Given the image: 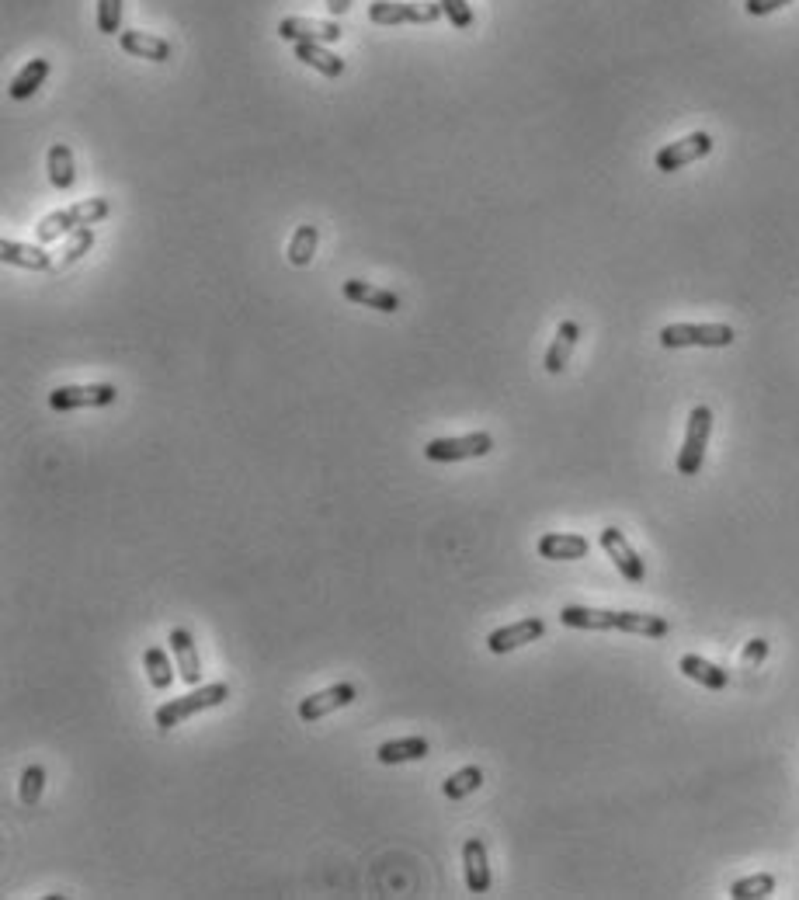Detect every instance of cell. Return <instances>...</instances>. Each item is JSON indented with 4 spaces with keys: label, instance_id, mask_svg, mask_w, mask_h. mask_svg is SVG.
<instances>
[{
    "label": "cell",
    "instance_id": "277c9868",
    "mask_svg": "<svg viewBox=\"0 0 799 900\" xmlns=\"http://www.w3.org/2000/svg\"><path fill=\"white\" fill-rule=\"evenodd\" d=\"M709 435H713V411H709V407H695V411L688 414L685 442H681V449H678L681 477H699L702 463H706Z\"/></svg>",
    "mask_w": 799,
    "mask_h": 900
},
{
    "label": "cell",
    "instance_id": "ac0fdd59",
    "mask_svg": "<svg viewBox=\"0 0 799 900\" xmlns=\"http://www.w3.org/2000/svg\"><path fill=\"white\" fill-rule=\"evenodd\" d=\"M678 671L685 678H692V682H699L702 689H709V692H720V689H727V685H730V671L716 668L713 661H706V657H699V654H685V657H681Z\"/></svg>",
    "mask_w": 799,
    "mask_h": 900
},
{
    "label": "cell",
    "instance_id": "1f68e13d",
    "mask_svg": "<svg viewBox=\"0 0 799 900\" xmlns=\"http://www.w3.org/2000/svg\"><path fill=\"white\" fill-rule=\"evenodd\" d=\"M98 32L115 35L122 32V0H98Z\"/></svg>",
    "mask_w": 799,
    "mask_h": 900
},
{
    "label": "cell",
    "instance_id": "52a82bcc",
    "mask_svg": "<svg viewBox=\"0 0 799 900\" xmlns=\"http://www.w3.org/2000/svg\"><path fill=\"white\" fill-rule=\"evenodd\" d=\"M494 449V438L487 431H473V435L463 438H435V442L424 445V456L431 463H463V459H480Z\"/></svg>",
    "mask_w": 799,
    "mask_h": 900
},
{
    "label": "cell",
    "instance_id": "cb8c5ba5",
    "mask_svg": "<svg viewBox=\"0 0 799 900\" xmlns=\"http://www.w3.org/2000/svg\"><path fill=\"white\" fill-rule=\"evenodd\" d=\"M376 758L383 765H403V762H421L428 758V741L424 737H400V741H386L376 751Z\"/></svg>",
    "mask_w": 799,
    "mask_h": 900
},
{
    "label": "cell",
    "instance_id": "8992f818",
    "mask_svg": "<svg viewBox=\"0 0 799 900\" xmlns=\"http://www.w3.org/2000/svg\"><path fill=\"white\" fill-rule=\"evenodd\" d=\"M442 14V4L431 0H376L369 7V21L376 25H435Z\"/></svg>",
    "mask_w": 799,
    "mask_h": 900
},
{
    "label": "cell",
    "instance_id": "836d02e7",
    "mask_svg": "<svg viewBox=\"0 0 799 900\" xmlns=\"http://www.w3.org/2000/svg\"><path fill=\"white\" fill-rule=\"evenodd\" d=\"M786 4H793V0H744V11L754 14V18H761V14H775L782 11Z\"/></svg>",
    "mask_w": 799,
    "mask_h": 900
},
{
    "label": "cell",
    "instance_id": "44dd1931",
    "mask_svg": "<svg viewBox=\"0 0 799 900\" xmlns=\"http://www.w3.org/2000/svg\"><path fill=\"white\" fill-rule=\"evenodd\" d=\"M171 650L178 657V671L188 685H199L202 682V661H199V650H195V640L188 629H171Z\"/></svg>",
    "mask_w": 799,
    "mask_h": 900
},
{
    "label": "cell",
    "instance_id": "4316f807",
    "mask_svg": "<svg viewBox=\"0 0 799 900\" xmlns=\"http://www.w3.org/2000/svg\"><path fill=\"white\" fill-rule=\"evenodd\" d=\"M317 240H320V233H317V226H299L296 233H292V240H289V261L296 268H303V265H310L313 261V254H317Z\"/></svg>",
    "mask_w": 799,
    "mask_h": 900
},
{
    "label": "cell",
    "instance_id": "f1b7e54d",
    "mask_svg": "<svg viewBox=\"0 0 799 900\" xmlns=\"http://www.w3.org/2000/svg\"><path fill=\"white\" fill-rule=\"evenodd\" d=\"M775 894V876L772 873H758V876H744L730 887L733 900H765Z\"/></svg>",
    "mask_w": 799,
    "mask_h": 900
},
{
    "label": "cell",
    "instance_id": "6da1fadb",
    "mask_svg": "<svg viewBox=\"0 0 799 900\" xmlns=\"http://www.w3.org/2000/svg\"><path fill=\"white\" fill-rule=\"evenodd\" d=\"M560 623L570 629H619V633L650 636L661 640L671 633V623L664 616H647V612H612V609H588V605H563Z\"/></svg>",
    "mask_w": 799,
    "mask_h": 900
},
{
    "label": "cell",
    "instance_id": "2e32d148",
    "mask_svg": "<svg viewBox=\"0 0 799 900\" xmlns=\"http://www.w3.org/2000/svg\"><path fill=\"white\" fill-rule=\"evenodd\" d=\"M119 46H122V53L136 56V60H150V63H167V60H171V42L160 39V35L139 32V28L119 32Z\"/></svg>",
    "mask_w": 799,
    "mask_h": 900
},
{
    "label": "cell",
    "instance_id": "d6986e66",
    "mask_svg": "<svg viewBox=\"0 0 799 900\" xmlns=\"http://www.w3.org/2000/svg\"><path fill=\"white\" fill-rule=\"evenodd\" d=\"M0 258H4L7 265L32 268V272H46V268H53V254H49L42 244H18V240H0Z\"/></svg>",
    "mask_w": 799,
    "mask_h": 900
},
{
    "label": "cell",
    "instance_id": "ba28073f",
    "mask_svg": "<svg viewBox=\"0 0 799 900\" xmlns=\"http://www.w3.org/2000/svg\"><path fill=\"white\" fill-rule=\"evenodd\" d=\"M119 390L112 383H91V386H60L49 393V407L53 411H84V407H108L115 404Z\"/></svg>",
    "mask_w": 799,
    "mask_h": 900
},
{
    "label": "cell",
    "instance_id": "8fae6325",
    "mask_svg": "<svg viewBox=\"0 0 799 900\" xmlns=\"http://www.w3.org/2000/svg\"><path fill=\"white\" fill-rule=\"evenodd\" d=\"M355 699H358V689H355V685H351V682L331 685V689L313 692V695H306V699L299 702V720L313 723V720H320V716L334 713V709L351 706V702H355Z\"/></svg>",
    "mask_w": 799,
    "mask_h": 900
},
{
    "label": "cell",
    "instance_id": "e575fe53",
    "mask_svg": "<svg viewBox=\"0 0 799 900\" xmlns=\"http://www.w3.org/2000/svg\"><path fill=\"white\" fill-rule=\"evenodd\" d=\"M765 654H768V640H751L747 643V650H744V664L751 668V664L765 661Z\"/></svg>",
    "mask_w": 799,
    "mask_h": 900
},
{
    "label": "cell",
    "instance_id": "484cf974",
    "mask_svg": "<svg viewBox=\"0 0 799 900\" xmlns=\"http://www.w3.org/2000/svg\"><path fill=\"white\" fill-rule=\"evenodd\" d=\"M480 786H483V772L476 765H466V768H459L456 775H449V779L442 782V793L456 803V800H466L469 793H476Z\"/></svg>",
    "mask_w": 799,
    "mask_h": 900
},
{
    "label": "cell",
    "instance_id": "603a6c76",
    "mask_svg": "<svg viewBox=\"0 0 799 900\" xmlns=\"http://www.w3.org/2000/svg\"><path fill=\"white\" fill-rule=\"evenodd\" d=\"M49 70H53V63H49V60H42V56H39V60H32V63H25V67H21L18 77L11 80V87H7V94H11L14 101H28L35 91H39L42 84H46Z\"/></svg>",
    "mask_w": 799,
    "mask_h": 900
},
{
    "label": "cell",
    "instance_id": "9a60e30c",
    "mask_svg": "<svg viewBox=\"0 0 799 900\" xmlns=\"http://www.w3.org/2000/svg\"><path fill=\"white\" fill-rule=\"evenodd\" d=\"M344 299H351V303L358 306H369V310H379V313H397L400 310V296L390 289H379V285H369L362 282V278H348V282L341 285Z\"/></svg>",
    "mask_w": 799,
    "mask_h": 900
},
{
    "label": "cell",
    "instance_id": "f546056e",
    "mask_svg": "<svg viewBox=\"0 0 799 900\" xmlns=\"http://www.w3.org/2000/svg\"><path fill=\"white\" fill-rule=\"evenodd\" d=\"M91 247H94V230H91V226H80V230H73V233H70L67 251H63V258H60V268L77 265V261L84 258V254L91 251Z\"/></svg>",
    "mask_w": 799,
    "mask_h": 900
},
{
    "label": "cell",
    "instance_id": "d4e9b609",
    "mask_svg": "<svg viewBox=\"0 0 799 900\" xmlns=\"http://www.w3.org/2000/svg\"><path fill=\"white\" fill-rule=\"evenodd\" d=\"M73 153L67 143H53L49 146V181H53L60 192H67V188H73Z\"/></svg>",
    "mask_w": 799,
    "mask_h": 900
},
{
    "label": "cell",
    "instance_id": "4fadbf2b",
    "mask_svg": "<svg viewBox=\"0 0 799 900\" xmlns=\"http://www.w3.org/2000/svg\"><path fill=\"white\" fill-rule=\"evenodd\" d=\"M278 35L285 42H337L341 39V25L337 21H317V18H282L278 21Z\"/></svg>",
    "mask_w": 799,
    "mask_h": 900
},
{
    "label": "cell",
    "instance_id": "7402d4cb",
    "mask_svg": "<svg viewBox=\"0 0 799 900\" xmlns=\"http://www.w3.org/2000/svg\"><path fill=\"white\" fill-rule=\"evenodd\" d=\"M292 46H296V60L299 63H306V67L324 73V77H341L344 73V60L337 53H331L324 42H292Z\"/></svg>",
    "mask_w": 799,
    "mask_h": 900
},
{
    "label": "cell",
    "instance_id": "9c48e42d",
    "mask_svg": "<svg viewBox=\"0 0 799 900\" xmlns=\"http://www.w3.org/2000/svg\"><path fill=\"white\" fill-rule=\"evenodd\" d=\"M709 153H713V136H709V133H692V136L678 139V143L661 146V150H657V157H654V164H657V171L674 174V171H681V167L695 164V160L709 157Z\"/></svg>",
    "mask_w": 799,
    "mask_h": 900
},
{
    "label": "cell",
    "instance_id": "83f0119b",
    "mask_svg": "<svg viewBox=\"0 0 799 900\" xmlns=\"http://www.w3.org/2000/svg\"><path fill=\"white\" fill-rule=\"evenodd\" d=\"M143 661H146V675H150V685H153V689H157V692L171 689L174 671H171V657L164 654V647H146Z\"/></svg>",
    "mask_w": 799,
    "mask_h": 900
},
{
    "label": "cell",
    "instance_id": "7c38bea8",
    "mask_svg": "<svg viewBox=\"0 0 799 900\" xmlns=\"http://www.w3.org/2000/svg\"><path fill=\"white\" fill-rule=\"evenodd\" d=\"M542 633H546V623H542L539 616H529V619H522V623L494 629V633L487 636V647H490V654H511V650L525 647V643H535Z\"/></svg>",
    "mask_w": 799,
    "mask_h": 900
},
{
    "label": "cell",
    "instance_id": "30bf717a",
    "mask_svg": "<svg viewBox=\"0 0 799 900\" xmlns=\"http://www.w3.org/2000/svg\"><path fill=\"white\" fill-rule=\"evenodd\" d=\"M601 550L608 553V560L619 567V574L626 577L629 584H643L647 581V567H643L640 553L633 550V546L626 543V536H622L615 525H608V529H601Z\"/></svg>",
    "mask_w": 799,
    "mask_h": 900
},
{
    "label": "cell",
    "instance_id": "4dcf8cb0",
    "mask_svg": "<svg viewBox=\"0 0 799 900\" xmlns=\"http://www.w3.org/2000/svg\"><path fill=\"white\" fill-rule=\"evenodd\" d=\"M42 786H46V768L28 765L25 775H21V803H25V807H35L42 796Z\"/></svg>",
    "mask_w": 799,
    "mask_h": 900
},
{
    "label": "cell",
    "instance_id": "7a4b0ae2",
    "mask_svg": "<svg viewBox=\"0 0 799 900\" xmlns=\"http://www.w3.org/2000/svg\"><path fill=\"white\" fill-rule=\"evenodd\" d=\"M105 216H112V202L101 199V195L98 199L73 202L67 209L49 212V216L39 223V230H35V237H39V244H53V240H60L63 233H73V230H80V226H94Z\"/></svg>",
    "mask_w": 799,
    "mask_h": 900
},
{
    "label": "cell",
    "instance_id": "3957f363",
    "mask_svg": "<svg viewBox=\"0 0 799 900\" xmlns=\"http://www.w3.org/2000/svg\"><path fill=\"white\" fill-rule=\"evenodd\" d=\"M226 699H230V685H226V682L199 685V689L188 692V695H181V699L164 702V706L157 709V716H153V720H157V727H160V730H171V727H178V723L192 720V716H195V713H202V709H216V706H223Z\"/></svg>",
    "mask_w": 799,
    "mask_h": 900
},
{
    "label": "cell",
    "instance_id": "5bb4252c",
    "mask_svg": "<svg viewBox=\"0 0 799 900\" xmlns=\"http://www.w3.org/2000/svg\"><path fill=\"white\" fill-rule=\"evenodd\" d=\"M539 556L542 560H584L591 553L588 536H577V532H546L539 536Z\"/></svg>",
    "mask_w": 799,
    "mask_h": 900
},
{
    "label": "cell",
    "instance_id": "5b68a950",
    "mask_svg": "<svg viewBox=\"0 0 799 900\" xmlns=\"http://www.w3.org/2000/svg\"><path fill=\"white\" fill-rule=\"evenodd\" d=\"M733 338L730 324H667L661 331L664 348H730Z\"/></svg>",
    "mask_w": 799,
    "mask_h": 900
},
{
    "label": "cell",
    "instance_id": "d6a6232c",
    "mask_svg": "<svg viewBox=\"0 0 799 900\" xmlns=\"http://www.w3.org/2000/svg\"><path fill=\"white\" fill-rule=\"evenodd\" d=\"M445 11V18H449L452 28H459V32H466L469 25H473V7L466 4V0H438Z\"/></svg>",
    "mask_w": 799,
    "mask_h": 900
},
{
    "label": "cell",
    "instance_id": "e0dca14e",
    "mask_svg": "<svg viewBox=\"0 0 799 900\" xmlns=\"http://www.w3.org/2000/svg\"><path fill=\"white\" fill-rule=\"evenodd\" d=\"M577 341H581V324H577V320H563L560 331H556V338H553V345H549V351H546V362H542L549 376H560V372L567 369Z\"/></svg>",
    "mask_w": 799,
    "mask_h": 900
},
{
    "label": "cell",
    "instance_id": "ffe728a7",
    "mask_svg": "<svg viewBox=\"0 0 799 900\" xmlns=\"http://www.w3.org/2000/svg\"><path fill=\"white\" fill-rule=\"evenodd\" d=\"M463 866H466V887L473 894H487L490 890V866H487V845L480 838H469L463 845Z\"/></svg>",
    "mask_w": 799,
    "mask_h": 900
},
{
    "label": "cell",
    "instance_id": "d590c367",
    "mask_svg": "<svg viewBox=\"0 0 799 900\" xmlns=\"http://www.w3.org/2000/svg\"><path fill=\"white\" fill-rule=\"evenodd\" d=\"M327 11H331L334 18H341V14L351 11V0H327Z\"/></svg>",
    "mask_w": 799,
    "mask_h": 900
}]
</instances>
